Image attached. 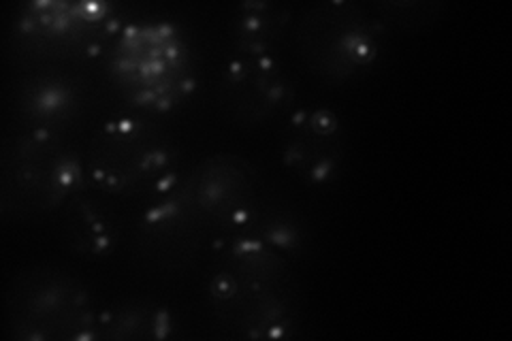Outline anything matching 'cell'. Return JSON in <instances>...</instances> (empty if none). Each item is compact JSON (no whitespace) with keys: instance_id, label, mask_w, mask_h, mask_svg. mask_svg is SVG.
Returning a JSON list of instances; mask_svg holds the SVG:
<instances>
[{"instance_id":"obj_1","label":"cell","mask_w":512,"mask_h":341,"mask_svg":"<svg viewBox=\"0 0 512 341\" xmlns=\"http://www.w3.org/2000/svg\"><path fill=\"white\" fill-rule=\"evenodd\" d=\"M210 299L218 322L235 337L278 339L297 318L286 256L242 226L214 243Z\"/></svg>"},{"instance_id":"obj_2","label":"cell","mask_w":512,"mask_h":341,"mask_svg":"<svg viewBox=\"0 0 512 341\" xmlns=\"http://www.w3.org/2000/svg\"><path fill=\"white\" fill-rule=\"evenodd\" d=\"M107 73L141 113H167L197 88L190 45L180 26L167 20L122 24L107 47Z\"/></svg>"},{"instance_id":"obj_3","label":"cell","mask_w":512,"mask_h":341,"mask_svg":"<svg viewBox=\"0 0 512 341\" xmlns=\"http://www.w3.org/2000/svg\"><path fill=\"white\" fill-rule=\"evenodd\" d=\"M173 139L143 116H118L96 128L86 154L88 180L111 197L152 199L178 177Z\"/></svg>"},{"instance_id":"obj_4","label":"cell","mask_w":512,"mask_h":341,"mask_svg":"<svg viewBox=\"0 0 512 341\" xmlns=\"http://www.w3.org/2000/svg\"><path fill=\"white\" fill-rule=\"evenodd\" d=\"M7 329L24 341L99 339V312L71 273L35 267L15 275L9 286Z\"/></svg>"},{"instance_id":"obj_5","label":"cell","mask_w":512,"mask_h":341,"mask_svg":"<svg viewBox=\"0 0 512 341\" xmlns=\"http://www.w3.org/2000/svg\"><path fill=\"white\" fill-rule=\"evenodd\" d=\"M88 182L86 162L52 131H26L5 156L3 205L15 214L60 209Z\"/></svg>"},{"instance_id":"obj_6","label":"cell","mask_w":512,"mask_h":341,"mask_svg":"<svg viewBox=\"0 0 512 341\" xmlns=\"http://www.w3.org/2000/svg\"><path fill=\"white\" fill-rule=\"evenodd\" d=\"M122 26L109 3L41 0L20 7L13 35L20 50L47 60H88L107 52Z\"/></svg>"},{"instance_id":"obj_7","label":"cell","mask_w":512,"mask_h":341,"mask_svg":"<svg viewBox=\"0 0 512 341\" xmlns=\"http://www.w3.org/2000/svg\"><path fill=\"white\" fill-rule=\"evenodd\" d=\"M297 50L312 75L338 84L372 67L378 24L355 3H318L303 13Z\"/></svg>"},{"instance_id":"obj_8","label":"cell","mask_w":512,"mask_h":341,"mask_svg":"<svg viewBox=\"0 0 512 341\" xmlns=\"http://www.w3.org/2000/svg\"><path fill=\"white\" fill-rule=\"evenodd\" d=\"M205 220L186 180L146 201L135 220V252L139 261L156 273H184L203 250Z\"/></svg>"},{"instance_id":"obj_9","label":"cell","mask_w":512,"mask_h":341,"mask_svg":"<svg viewBox=\"0 0 512 341\" xmlns=\"http://www.w3.org/2000/svg\"><path fill=\"white\" fill-rule=\"evenodd\" d=\"M186 186L210 226L231 231L261 205V175L237 154H214L186 177Z\"/></svg>"},{"instance_id":"obj_10","label":"cell","mask_w":512,"mask_h":341,"mask_svg":"<svg viewBox=\"0 0 512 341\" xmlns=\"http://www.w3.org/2000/svg\"><path fill=\"white\" fill-rule=\"evenodd\" d=\"M293 99V84L274 56H239L220 75L218 101L239 126H261L280 116Z\"/></svg>"},{"instance_id":"obj_11","label":"cell","mask_w":512,"mask_h":341,"mask_svg":"<svg viewBox=\"0 0 512 341\" xmlns=\"http://www.w3.org/2000/svg\"><path fill=\"white\" fill-rule=\"evenodd\" d=\"M340 120L329 109H299L284 131L282 160L303 184H329L342 167Z\"/></svg>"},{"instance_id":"obj_12","label":"cell","mask_w":512,"mask_h":341,"mask_svg":"<svg viewBox=\"0 0 512 341\" xmlns=\"http://www.w3.org/2000/svg\"><path fill=\"white\" fill-rule=\"evenodd\" d=\"M60 233L82 258H105L120 239V224L107 203L79 192L60 207Z\"/></svg>"},{"instance_id":"obj_13","label":"cell","mask_w":512,"mask_h":341,"mask_svg":"<svg viewBox=\"0 0 512 341\" xmlns=\"http://www.w3.org/2000/svg\"><path fill=\"white\" fill-rule=\"evenodd\" d=\"M82 103L75 81L56 73H39L24 81L18 92V111L28 131H52L71 122Z\"/></svg>"},{"instance_id":"obj_14","label":"cell","mask_w":512,"mask_h":341,"mask_svg":"<svg viewBox=\"0 0 512 341\" xmlns=\"http://www.w3.org/2000/svg\"><path fill=\"white\" fill-rule=\"evenodd\" d=\"M291 24V9L280 3H242L229 22V37L239 56H271Z\"/></svg>"},{"instance_id":"obj_15","label":"cell","mask_w":512,"mask_h":341,"mask_svg":"<svg viewBox=\"0 0 512 341\" xmlns=\"http://www.w3.org/2000/svg\"><path fill=\"white\" fill-rule=\"evenodd\" d=\"M175 331L169 307L148 299H128L99 312L103 339H167Z\"/></svg>"},{"instance_id":"obj_16","label":"cell","mask_w":512,"mask_h":341,"mask_svg":"<svg viewBox=\"0 0 512 341\" xmlns=\"http://www.w3.org/2000/svg\"><path fill=\"white\" fill-rule=\"evenodd\" d=\"M242 229H246L256 239H261L284 256L295 252L301 246V229L297 220L269 203H261L256 207L254 214L242 224Z\"/></svg>"},{"instance_id":"obj_17","label":"cell","mask_w":512,"mask_h":341,"mask_svg":"<svg viewBox=\"0 0 512 341\" xmlns=\"http://www.w3.org/2000/svg\"><path fill=\"white\" fill-rule=\"evenodd\" d=\"M442 3H419V0H408V3H378V22L389 24L391 28L416 32L429 26L442 13Z\"/></svg>"}]
</instances>
